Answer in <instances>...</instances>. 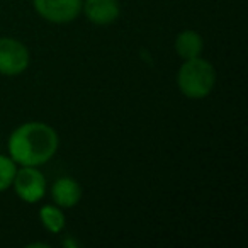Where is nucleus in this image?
<instances>
[{"label":"nucleus","mask_w":248,"mask_h":248,"mask_svg":"<svg viewBox=\"0 0 248 248\" xmlns=\"http://www.w3.org/2000/svg\"><path fill=\"white\" fill-rule=\"evenodd\" d=\"M17 172V163L11 156L0 155V192L12 187V180Z\"/></svg>","instance_id":"nucleus-10"},{"label":"nucleus","mask_w":248,"mask_h":248,"mask_svg":"<svg viewBox=\"0 0 248 248\" xmlns=\"http://www.w3.org/2000/svg\"><path fill=\"white\" fill-rule=\"evenodd\" d=\"M9 156L21 167H41L56 155L60 136L53 126L41 121L24 123L9 136Z\"/></svg>","instance_id":"nucleus-1"},{"label":"nucleus","mask_w":248,"mask_h":248,"mask_svg":"<svg viewBox=\"0 0 248 248\" xmlns=\"http://www.w3.org/2000/svg\"><path fill=\"white\" fill-rule=\"evenodd\" d=\"M39 219H41V224L49 231V233H62L63 228L66 224L65 214H63V209L58 207L55 204H48V206H43L39 209Z\"/></svg>","instance_id":"nucleus-9"},{"label":"nucleus","mask_w":248,"mask_h":248,"mask_svg":"<svg viewBox=\"0 0 248 248\" xmlns=\"http://www.w3.org/2000/svg\"><path fill=\"white\" fill-rule=\"evenodd\" d=\"M82 12L92 24L109 26L121 16L119 0H83Z\"/></svg>","instance_id":"nucleus-6"},{"label":"nucleus","mask_w":248,"mask_h":248,"mask_svg":"<svg viewBox=\"0 0 248 248\" xmlns=\"http://www.w3.org/2000/svg\"><path fill=\"white\" fill-rule=\"evenodd\" d=\"M83 0H32L39 17L51 24H68L82 14Z\"/></svg>","instance_id":"nucleus-5"},{"label":"nucleus","mask_w":248,"mask_h":248,"mask_svg":"<svg viewBox=\"0 0 248 248\" xmlns=\"http://www.w3.org/2000/svg\"><path fill=\"white\" fill-rule=\"evenodd\" d=\"M51 197L62 209L75 207L82 199V186L72 177H60L51 187Z\"/></svg>","instance_id":"nucleus-7"},{"label":"nucleus","mask_w":248,"mask_h":248,"mask_svg":"<svg viewBox=\"0 0 248 248\" xmlns=\"http://www.w3.org/2000/svg\"><path fill=\"white\" fill-rule=\"evenodd\" d=\"M16 194L28 204H36L46 194V179L39 167H21L12 180Z\"/></svg>","instance_id":"nucleus-4"},{"label":"nucleus","mask_w":248,"mask_h":248,"mask_svg":"<svg viewBox=\"0 0 248 248\" xmlns=\"http://www.w3.org/2000/svg\"><path fill=\"white\" fill-rule=\"evenodd\" d=\"M31 53L22 41L14 38H0V75L17 77L29 68Z\"/></svg>","instance_id":"nucleus-3"},{"label":"nucleus","mask_w":248,"mask_h":248,"mask_svg":"<svg viewBox=\"0 0 248 248\" xmlns=\"http://www.w3.org/2000/svg\"><path fill=\"white\" fill-rule=\"evenodd\" d=\"M216 85V70L207 60L192 58L184 60L177 72V87L187 99H206Z\"/></svg>","instance_id":"nucleus-2"},{"label":"nucleus","mask_w":248,"mask_h":248,"mask_svg":"<svg viewBox=\"0 0 248 248\" xmlns=\"http://www.w3.org/2000/svg\"><path fill=\"white\" fill-rule=\"evenodd\" d=\"M204 39L197 31L186 29L175 38V51L182 60H192L202 55Z\"/></svg>","instance_id":"nucleus-8"}]
</instances>
